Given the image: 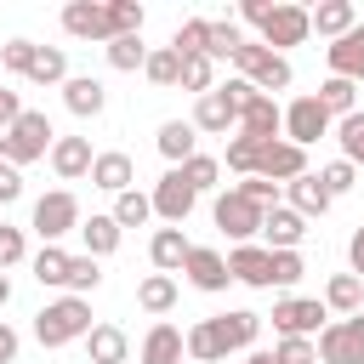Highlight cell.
I'll return each instance as SVG.
<instances>
[{
	"label": "cell",
	"mask_w": 364,
	"mask_h": 364,
	"mask_svg": "<svg viewBox=\"0 0 364 364\" xmlns=\"http://www.w3.org/2000/svg\"><path fill=\"white\" fill-rule=\"evenodd\" d=\"M34 51H40L34 40H6V46H0V63H6L11 74H23V80H28V68H34Z\"/></svg>",
	"instance_id": "obj_48"
},
{
	"label": "cell",
	"mask_w": 364,
	"mask_h": 364,
	"mask_svg": "<svg viewBox=\"0 0 364 364\" xmlns=\"http://www.w3.org/2000/svg\"><path fill=\"white\" fill-rule=\"evenodd\" d=\"M182 358H188V347H182V330L159 318V324L142 336V364H182Z\"/></svg>",
	"instance_id": "obj_25"
},
{
	"label": "cell",
	"mask_w": 364,
	"mask_h": 364,
	"mask_svg": "<svg viewBox=\"0 0 364 364\" xmlns=\"http://www.w3.org/2000/svg\"><path fill=\"white\" fill-rule=\"evenodd\" d=\"M313 347H318L324 364H364V313L330 318V324L313 336Z\"/></svg>",
	"instance_id": "obj_6"
},
{
	"label": "cell",
	"mask_w": 364,
	"mask_h": 364,
	"mask_svg": "<svg viewBox=\"0 0 364 364\" xmlns=\"http://www.w3.org/2000/svg\"><path fill=\"white\" fill-rule=\"evenodd\" d=\"M216 330H222L228 353H250V347H256V336H262V313H250V307L216 313Z\"/></svg>",
	"instance_id": "obj_22"
},
{
	"label": "cell",
	"mask_w": 364,
	"mask_h": 364,
	"mask_svg": "<svg viewBox=\"0 0 364 364\" xmlns=\"http://www.w3.org/2000/svg\"><path fill=\"white\" fill-rule=\"evenodd\" d=\"M233 68H239V80H250L262 97H273V91L290 85V63H284L279 51H267L262 40H245V46L233 51Z\"/></svg>",
	"instance_id": "obj_3"
},
{
	"label": "cell",
	"mask_w": 364,
	"mask_h": 364,
	"mask_svg": "<svg viewBox=\"0 0 364 364\" xmlns=\"http://www.w3.org/2000/svg\"><path fill=\"white\" fill-rule=\"evenodd\" d=\"M256 159H262V142L256 136H228V171L256 176Z\"/></svg>",
	"instance_id": "obj_45"
},
{
	"label": "cell",
	"mask_w": 364,
	"mask_h": 364,
	"mask_svg": "<svg viewBox=\"0 0 364 364\" xmlns=\"http://www.w3.org/2000/svg\"><path fill=\"white\" fill-rule=\"evenodd\" d=\"M51 142H57V131H51V119L40 114V108H23L6 131H0V154H6V165H34V159H46L51 154Z\"/></svg>",
	"instance_id": "obj_2"
},
{
	"label": "cell",
	"mask_w": 364,
	"mask_h": 364,
	"mask_svg": "<svg viewBox=\"0 0 364 364\" xmlns=\"http://www.w3.org/2000/svg\"><path fill=\"white\" fill-rule=\"evenodd\" d=\"M34 279L40 284H63L68 279V250L63 245H40L34 250Z\"/></svg>",
	"instance_id": "obj_43"
},
{
	"label": "cell",
	"mask_w": 364,
	"mask_h": 364,
	"mask_svg": "<svg viewBox=\"0 0 364 364\" xmlns=\"http://www.w3.org/2000/svg\"><path fill=\"white\" fill-rule=\"evenodd\" d=\"M91 142L85 136H57L51 142V171L63 176V182H80V176H91Z\"/></svg>",
	"instance_id": "obj_18"
},
{
	"label": "cell",
	"mask_w": 364,
	"mask_h": 364,
	"mask_svg": "<svg viewBox=\"0 0 364 364\" xmlns=\"http://www.w3.org/2000/svg\"><path fill=\"white\" fill-rule=\"evenodd\" d=\"M142 74H148L154 85H176V80H182V57H176L171 46H159V51H148V63H142Z\"/></svg>",
	"instance_id": "obj_44"
},
{
	"label": "cell",
	"mask_w": 364,
	"mask_h": 364,
	"mask_svg": "<svg viewBox=\"0 0 364 364\" xmlns=\"http://www.w3.org/2000/svg\"><path fill=\"white\" fill-rule=\"evenodd\" d=\"M63 28L74 40H102L108 46V0H68L63 6Z\"/></svg>",
	"instance_id": "obj_15"
},
{
	"label": "cell",
	"mask_w": 364,
	"mask_h": 364,
	"mask_svg": "<svg viewBox=\"0 0 364 364\" xmlns=\"http://www.w3.org/2000/svg\"><path fill=\"white\" fill-rule=\"evenodd\" d=\"M188 233L182 228H159L154 233V245H148V262H154V273H182V262H188Z\"/></svg>",
	"instance_id": "obj_23"
},
{
	"label": "cell",
	"mask_w": 364,
	"mask_h": 364,
	"mask_svg": "<svg viewBox=\"0 0 364 364\" xmlns=\"http://www.w3.org/2000/svg\"><path fill=\"white\" fill-rule=\"evenodd\" d=\"M318 108H324L330 119H347V114H358V85H353V80H336V74H330V80L318 85Z\"/></svg>",
	"instance_id": "obj_32"
},
{
	"label": "cell",
	"mask_w": 364,
	"mask_h": 364,
	"mask_svg": "<svg viewBox=\"0 0 364 364\" xmlns=\"http://www.w3.org/2000/svg\"><path fill=\"white\" fill-rule=\"evenodd\" d=\"M23 256H28V245H23V228H6V222H0V273H6V267H17Z\"/></svg>",
	"instance_id": "obj_50"
},
{
	"label": "cell",
	"mask_w": 364,
	"mask_h": 364,
	"mask_svg": "<svg viewBox=\"0 0 364 364\" xmlns=\"http://www.w3.org/2000/svg\"><path fill=\"white\" fill-rule=\"evenodd\" d=\"M193 131H205V136H228L233 125H239V108H233V97L216 85V91H205L199 102H193V119H188Z\"/></svg>",
	"instance_id": "obj_14"
},
{
	"label": "cell",
	"mask_w": 364,
	"mask_h": 364,
	"mask_svg": "<svg viewBox=\"0 0 364 364\" xmlns=\"http://www.w3.org/2000/svg\"><path fill=\"white\" fill-rule=\"evenodd\" d=\"M330 125H336V119L318 108V97H296V102L284 108V142H296V148H313Z\"/></svg>",
	"instance_id": "obj_10"
},
{
	"label": "cell",
	"mask_w": 364,
	"mask_h": 364,
	"mask_svg": "<svg viewBox=\"0 0 364 364\" xmlns=\"http://www.w3.org/2000/svg\"><path fill=\"white\" fill-rule=\"evenodd\" d=\"M301 233H307V222H301L290 205H267V216H262V239H267V250H296Z\"/></svg>",
	"instance_id": "obj_20"
},
{
	"label": "cell",
	"mask_w": 364,
	"mask_h": 364,
	"mask_svg": "<svg viewBox=\"0 0 364 364\" xmlns=\"http://www.w3.org/2000/svg\"><path fill=\"white\" fill-rule=\"evenodd\" d=\"M142 63H148V46H142V34L108 40V68H119V74H136Z\"/></svg>",
	"instance_id": "obj_38"
},
{
	"label": "cell",
	"mask_w": 364,
	"mask_h": 364,
	"mask_svg": "<svg viewBox=\"0 0 364 364\" xmlns=\"http://www.w3.org/2000/svg\"><path fill=\"white\" fill-rule=\"evenodd\" d=\"M256 176H267V182H296V176H307V148H296V142H262V159H256Z\"/></svg>",
	"instance_id": "obj_11"
},
{
	"label": "cell",
	"mask_w": 364,
	"mask_h": 364,
	"mask_svg": "<svg viewBox=\"0 0 364 364\" xmlns=\"http://www.w3.org/2000/svg\"><path fill=\"white\" fill-rule=\"evenodd\" d=\"M267 11H273L267 0H245V6H239V17H245V23H256V28H262V17H267Z\"/></svg>",
	"instance_id": "obj_56"
},
{
	"label": "cell",
	"mask_w": 364,
	"mask_h": 364,
	"mask_svg": "<svg viewBox=\"0 0 364 364\" xmlns=\"http://www.w3.org/2000/svg\"><path fill=\"white\" fill-rule=\"evenodd\" d=\"M131 182H136V165H131V154L108 148V154H97V159H91V188H102V193H125Z\"/></svg>",
	"instance_id": "obj_19"
},
{
	"label": "cell",
	"mask_w": 364,
	"mask_h": 364,
	"mask_svg": "<svg viewBox=\"0 0 364 364\" xmlns=\"http://www.w3.org/2000/svg\"><path fill=\"white\" fill-rule=\"evenodd\" d=\"M91 336V301L85 296H57L34 313V341L40 347H68Z\"/></svg>",
	"instance_id": "obj_1"
},
{
	"label": "cell",
	"mask_w": 364,
	"mask_h": 364,
	"mask_svg": "<svg viewBox=\"0 0 364 364\" xmlns=\"http://www.w3.org/2000/svg\"><path fill=\"white\" fill-rule=\"evenodd\" d=\"M228 279H239L250 290H273V250L267 245H233L228 250Z\"/></svg>",
	"instance_id": "obj_12"
},
{
	"label": "cell",
	"mask_w": 364,
	"mask_h": 364,
	"mask_svg": "<svg viewBox=\"0 0 364 364\" xmlns=\"http://www.w3.org/2000/svg\"><path fill=\"white\" fill-rule=\"evenodd\" d=\"M0 159H6V154H0Z\"/></svg>",
	"instance_id": "obj_59"
},
{
	"label": "cell",
	"mask_w": 364,
	"mask_h": 364,
	"mask_svg": "<svg viewBox=\"0 0 364 364\" xmlns=\"http://www.w3.org/2000/svg\"><path fill=\"white\" fill-rule=\"evenodd\" d=\"M176 85L193 91V97L216 91V63H210V57H182V80H176Z\"/></svg>",
	"instance_id": "obj_41"
},
{
	"label": "cell",
	"mask_w": 364,
	"mask_h": 364,
	"mask_svg": "<svg viewBox=\"0 0 364 364\" xmlns=\"http://www.w3.org/2000/svg\"><path fill=\"white\" fill-rule=\"evenodd\" d=\"M63 102H68L74 119H97V114L108 108V91H102V80H91V74H68V80H63Z\"/></svg>",
	"instance_id": "obj_17"
},
{
	"label": "cell",
	"mask_w": 364,
	"mask_h": 364,
	"mask_svg": "<svg viewBox=\"0 0 364 364\" xmlns=\"http://www.w3.org/2000/svg\"><path fill=\"white\" fill-rule=\"evenodd\" d=\"M210 216H216V228L233 239V245H256V233H262V205L256 199H245L239 188H228V193H216V205H210Z\"/></svg>",
	"instance_id": "obj_5"
},
{
	"label": "cell",
	"mask_w": 364,
	"mask_h": 364,
	"mask_svg": "<svg viewBox=\"0 0 364 364\" xmlns=\"http://www.w3.org/2000/svg\"><path fill=\"white\" fill-rule=\"evenodd\" d=\"M136 307L154 313V318L171 313V307H176V279H171V273H148V279L136 284Z\"/></svg>",
	"instance_id": "obj_31"
},
{
	"label": "cell",
	"mask_w": 364,
	"mask_h": 364,
	"mask_svg": "<svg viewBox=\"0 0 364 364\" xmlns=\"http://www.w3.org/2000/svg\"><path fill=\"white\" fill-rule=\"evenodd\" d=\"M205 40H210V17H188V23L171 34V51H176V57H205Z\"/></svg>",
	"instance_id": "obj_36"
},
{
	"label": "cell",
	"mask_w": 364,
	"mask_h": 364,
	"mask_svg": "<svg viewBox=\"0 0 364 364\" xmlns=\"http://www.w3.org/2000/svg\"><path fill=\"white\" fill-rule=\"evenodd\" d=\"M28 80H34V85H63V80H68V57H63V46H40Z\"/></svg>",
	"instance_id": "obj_34"
},
{
	"label": "cell",
	"mask_w": 364,
	"mask_h": 364,
	"mask_svg": "<svg viewBox=\"0 0 364 364\" xmlns=\"http://www.w3.org/2000/svg\"><path fill=\"white\" fill-rule=\"evenodd\" d=\"M307 23H313V34L341 40V34L358 23V11H353V0H324V6H313V11H307Z\"/></svg>",
	"instance_id": "obj_28"
},
{
	"label": "cell",
	"mask_w": 364,
	"mask_h": 364,
	"mask_svg": "<svg viewBox=\"0 0 364 364\" xmlns=\"http://www.w3.org/2000/svg\"><path fill=\"white\" fill-rule=\"evenodd\" d=\"M239 46H245L239 23H228V17H222V23H210V40H205V57H210V63H233V51H239Z\"/></svg>",
	"instance_id": "obj_37"
},
{
	"label": "cell",
	"mask_w": 364,
	"mask_h": 364,
	"mask_svg": "<svg viewBox=\"0 0 364 364\" xmlns=\"http://www.w3.org/2000/svg\"><path fill=\"white\" fill-rule=\"evenodd\" d=\"M324 313H341V318L364 313V279H353V273H336V279L324 284Z\"/></svg>",
	"instance_id": "obj_29"
},
{
	"label": "cell",
	"mask_w": 364,
	"mask_h": 364,
	"mask_svg": "<svg viewBox=\"0 0 364 364\" xmlns=\"http://www.w3.org/2000/svg\"><path fill=\"white\" fill-rule=\"evenodd\" d=\"M239 193H245V199H256L262 210H267V205H279V182H267V176H245V182H239Z\"/></svg>",
	"instance_id": "obj_51"
},
{
	"label": "cell",
	"mask_w": 364,
	"mask_h": 364,
	"mask_svg": "<svg viewBox=\"0 0 364 364\" xmlns=\"http://www.w3.org/2000/svg\"><path fill=\"white\" fill-rule=\"evenodd\" d=\"M324 57H330V74H336V80H353V85H358V80H364V23H353L341 40H330Z\"/></svg>",
	"instance_id": "obj_16"
},
{
	"label": "cell",
	"mask_w": 364,
	"mask_h": 364,
	"mask_svg": "<svg viewBox=\"0 0 364 364\" xmlns=\"http://www.w3.org/2000/svg\"><path fill=\"white\" fill-rule=\"evenodd\" d=\"M17 114H23V102H17V91H6V85H0V131H6V125H11Z\"/></svg>",
	"instance_id": "obj_54"
},
{
	"label": "cell",
	"mask_w": 364,
	"mask_h": 364,
	"mask_svg": "<svg viewBox=\"0 0 364 364\" xmlns=\"http://www.w3.org/2000/svg\"><path fill=\"white\" fill-rule=\"evenodd\" d=\"M301 273H307L301 250H273V284H296Z\"/></svg>",
	"instance_id": "obj_49"
},
{
	"label": "cell",
	"mask_w": 364,
	"mask_h": 364,
	"mask_svg": "<svg viewBox=\"0 0 364 364\" xmlns=\"http://www.w3.org/2000/svg\"><path fill=\"white\" fill-rule=\"evenodd\" d=\"M85 353H91V364H125V358H131V336H125L119 324H91Z\"/></svg>",
	"instance_id": "obj_24"
},
{
	"label": "cell",
	"mask_w": 364,
	"mask_h": 364,
	"mask_svg": "<svg viewBox=\"0 0 364 364\" xmlns=\"http://www.w3.org/2000/svg\"><path fill=\"white\" fill-rule=\"evenodd\" d=\"M97 284H102V262H97V256H68L63 290H68V296H85V290H97Z\"/></svg>",
	"instance_id": "obj_39"
},
{
	"label": "cell",
	"mask_w": 364,
	"mask_h": 364,
	"mask_svg": "<svg viewBox=\"0 0 364 364\" xmlns=\"http://www.w3.org/2000/svg\"><path fill=\"white\" fill-rule=\"evenodd\" d=\"M80 239H85V256L102 262V256L119 250V222H114V216H85V222H80Z\"/></svg>",
	"instance_id": "obj_30"
},
{
	"label": "cell",
	"mask_w": 364,
	"mask_h": 364,
	"mask_svg": "<svg viewBox=\"0 0 364 364\" xmlns=\"http://www.w3.org/2000/svg\"><path fill=\"white\" fill-rule=\"evenodd\" d=\"M108 216L119 222V233H125V228H142V222L154 216V199L136 193V188H125V193H114V210H108Z\"/></svg>",
	"instance_id": "obj_33"
},
{
	"label": "cell",
	"mask_w": 364,
	"mask_h": 364,
	"mask_svg": "<svg viewBox=\"0 0 364 364\" xmlns=\"http://www.w3.org/2000/svg\"><path fill=\"white\" fill-rule=\"evenodd\" d=\"M324 324H330L324 301H307V296H284V301H273V330H279V336H301V341H313Z\"/></svg>",
	"instance_id": "obj_7"
},
{
	"label": "cell",
	"mask_w": 364,
	"mask_h": 364,
	"mask_svg": "<svg viewBox=\"0 0 364 364\" xmlns=\"http://www.w3.org/2000/svg\"><path fill=\"white\" fill-rule=\"evenodd\" d=\"M80 222H85V216H80V199H74L68 188H51V193L34 199V222H28V228H34L46 245H57L63 233H80Z\"/></svg>",
	"instance_id": "obj_4"
},
{
	"label": "cell",
	"mask_w": 364,
	"mask_h": 364,
	"mask_svg": "<svg viewBox=\"0 0 364 364\" xmlns=\"http://www.w3.org/2000/svg\"><path fill=\"white\" fill-rule=\"evenodd\" d=\"M182 273H188V284L193 290H205V296H216V290H228L233 279H228V256L222 250H210V245H193L188 250V262H182Z\"/></svg>",
	"instance_id": "obj_13"
},
{
	"label": "cell",
	"mask_w": 364,
	"mask_h": 364,
	"mask_svg": "<svg viewBox=\"0 0 364 364\" xmlns=\"http://www.w3.org/2000/svg\"><path fill=\"white\" fill-rule=\"evenodd\" d=\"M313 176H318V188H324L330 199H341V193H353V182H358V171H353L347 159H330V165H324V171H313Z\"/></svg>",
	"instance_id": "obj_46"
},
{
	"label": "cell",
	"mask_w": 364,
	"mask_h": 364,
	"mask_svg": "<svg viewBox=\"0 0 364 364\" xmlns=\"http://www.w3.org/2000/svg\"><path fill=\"white\" fill-rule=\"evenodd\" d=\"M284 205H290V210H296L301 222H313V216H324V210H330L336 199H330V193L318 188V176L307 171V176H296V182H284Z\"/></svg>",
	"instance_id": "obj_21"
},
{
	"label": "cell",
	"mask_w": 364,
	"mask_h": 364,
	"mask_svg": "<svg viewBox=\"0 0 364 364\" xmlns=\"http://www.w3.org/2000/svg\"><path fill=\"white\" fill-rule=\"evenodd\" d=\"M347 262H353V279H364V228L347 239Z\"/></svg>",
	"instance_id": "obj_55"
},
{
	"label": "cell",
	"mask_w": 364,
	"mask_h": 364,
	"mask_svg": "<svg viewBox=\"0 0 364 364\" xmlns=\"http://www.w3.org/2000/svg\"><path fill=\"white\" fill-rule=\"evenodd\" d=\"M336 142H341V159L358 171V165H364V114H347V119H336Z\"/></svg>",
	"instance_id": "obj_40"
},
{
	"label": "cell",
	"mask_w": 364,
	"mask_h": 364,
	"mask_svg": "<svg viewBox=\"0 0 364 364\" xmlns=\"http://www.w3.org/2000/svg\"><path fill=\"white\" fill-rule=\"evenodd\" d=\"M182 171V182L193 188V193H205V188H216V176H222V159L216 154H193L188 165H176Z\"/></svg>",
	"instance_id": "obj_42"
},
{
	"label": "cell",
	"mask_w": 364,
	"mask_h": 364,
	"mask_svg": "<svg viewBox=\"0 0 364 364\" xmlns=\"http://www.w3.org/2000/svg\"><path fill=\"white\" fill-rule=\"evenodd\" d=\"M17 347H23V336H17V330L0 318V364H11V358H17Z\"/></svg>",
	"instance_id": "obj_53"
},
{
	"label": "cell",
	"mask_w": 364,
	"mask_h": 364,
	"mask_svg": "<svg viewBox=\"0 0 364 364\" xmlns=\"http://www.w3.org/2000/svg\"><path fill=\"white\" fill-rule=\"evenodd\" d=\"M6 301H11V279L0 273V307H6Z\"/></svg>",
	"instance_id": "obj_58"
},
{
	"label": "cell",
	"mask_w": 364,
	"mask_h": 364,
	"mask_svg": "<svg viewBox=\"0 0 364 364\" xmlns=\"http://www.w3.org/2000/svg\"><path fill=\"white\" fill-rule=\"evenodd\" d=\"M154 142H159V154H165V159H171V165H188V159H193V154H199V131H193V125H188V119H165V125H159V136H154Z\"/></svg>",
	"instance_id": "obj_26"
},
{
	"label": "cell",
	"mask_w": 364,
	"mask_h": 364,
	"mask_svg": "<svg viewBox=\"0 0 364 364\" xmlns=\"http://www.w3.org/2000/svg\"><path fill=\"white\" fill-rule=\"evenodd\" d=\"M307 34H313V23H307L301 6H273V11L262 17V46L279 51V57H284V46H301Z\"/></svg>",
	"instance_id": "obj_9"
},
{
	"label": "cell",
	"mask_w": 364,
	"mask_h": 364,
	"mask_svg": "<svg viewBox=\"0 0 364 364\" xmlns=\"http://www.w3.org/2000/svg\"><path fill=\"white\" fill-rule=\"evenodd\" d=\"M142 6L136 0H108V40H125V34H142Z\"/></svg>",
	"instance_id": "obj_35"
},
{
	"label": "cell",
	"mask_w": 364,
	"mask_h": 364,
	"mask_svg": "<svg viewBox=\"0 0 364 364\" xmlns=\"http://www.w3.org/2000/svg\"><path fill=\"white\" fill-rule=\"evenodd\" d=\"M148 199H154V216H159V222H171V228H182V222H188V210L199 205V193L182 182V171H176V165L154 182V193H148Z\"/></svg>",
	"instance_id": "obj_8"
},
{
	"label": "cell",
	"mask_w": 364,
	"mask_h": 364,
	"mask_svg": "<svg viewBox=\"0 0 364 364\" xmlns=\"http://www.w3.org/2000/svg\"><path fill=\"white\" fill-rule=\"evenodd\" d=\"M182 347H188V358H193V364H222V358H228V341H222L216 318H199V324L182 336Z\"/></svg>",
	"instance_id": "obj_27"
},
{
	"label": "cell",
	"mask_w": 364,
	"mask_h": 364,
	"mask_svg": "<svg viewBox=\"0 0 364 364\" xmlns=\"http://www.w3.org/2000/svg\"><path fill=\"white\" fill-rule=\"evenodd\" d=\"M273 364H318V347H313V341H301V336H279Z\"/></svg>",
	"instance_id": "obj_47"
},
{
	"label": "cell",
	"mask_w": 364,
	"mask_h": 364,
	"mask_svg": "<svg viewBox=\"0 0 364 364\" xmlns=\"http://www.w3.org/2000/svg\"><path fill=\"white\" fill-rule=\"evenodd\" d=\"M11 199H23V171L0 159V205H11Z\"/></svg>",
	"instance_id": "obj_52"
},
{
	"label": "cell",
	"mask_w": 364,
	"mask_h": 364,
	"mask_svg": "<svg viewBox=\"0 0 364 364\" xmlns=\"http://www.w3.org/2000/svg\"><path fill=\"white\" fill-rule=\"evenodd\" d=\"M245 364H273V353H245Z\"/></svg>",
	"instance_id": "obj_57"
}]
</instances>
